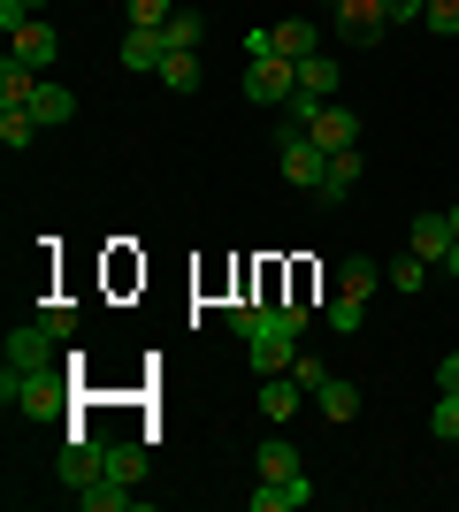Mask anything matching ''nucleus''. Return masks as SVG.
I'll use <instances>...</instances> for the list:
<instances>
[{
	"label": "nucleus",
	"instance_id": "f257e3e1",
	"mask_svg": "<svg viewBox=\"0 0 459 512\" xmlns=\"http://www.w3.org/2000/svg\"><path fill=\"white\" fill-rule=\"evenodd\" d=\"M0 398L31 421H54L69 406V367H39V375H0Z\"/></svg>",
	"mask_w": 459,
	"mask_h": 512
},
{
	"label": "nucleus",
	"instance_id": "f03ea898",
	"mask_svg": "<svg viewBox=\"0 0 459 512\" xmlns=\"http://www.w3.org/2000/svg\"><path fill=\"white\" fill-rule=\"evenodd\" d=\"M54 329H46V321H16V329H8V344H0V375H39V367H54Z\"/></svg>",
	"mask_w": 459,
	"mask_h": 512
},
{
	"label": "nucleus",
	"instance_id": "7ed1b4c3",
	"mask_svg": "<svg viewBox=\"0 0 459 512\" xmlns=\"http://www.w3.org/2000/svg\"><path fill=\"white\" fill-rule=\"evenodd\" d=\"M291 92H299V62H284V54L245 62V100L253 107H291Z\"/></svg>",
	"mask_w": 459,
	"mask_h": 512
},
{
	"label": "nucleus",
	"instance_id": "20e7f679",
	"mask_svg": "<svg viewBox=\"0 0 459 512\" xmlns=\"http://www.w3.org/2000/svg\"><path fill=\"white\" fill-rule=\"evenodd\" d=\"M452 245H459V230H452V207H429V214H414V230H406V253H421L429 268H444V260H452Z\"/></svg>",
	"mask_w": 459,
	"mask_h": 512
},
{
	"label": "nucleus",
	"instance_id": "39448f33",
	"mask_svg": "<svg viewBox=\"0 0 459 512\" xmlns=\"http://www.w3.org/2000/svg\"><path fill=\"white\" fill-rule=\"evenodd\" d=\"M329 16H337V39H345V46H383V31H391L383 0H337Z\"/></svg>",
	"mask_w": 459,
	"mask_h": 512
},
{
	"label": "nucleus",
	"instance_id": "423d86ee",
	"mask_svg": "<svg viewBox=\"0 0 459 512\" xmlns=\"http://www.w3.org/2000/svg\"><path fill=\"white\" fill-rule=\"evenodd\" d=\"M54 474H62V490H92V482L108 474V444H92V436H69L62 459H54Z\"/></svg>",
	"mask_w": 459,
	"mask_h": 512
},
{
	"label": "nucleus",
	"instance_id": "0eeeda50",
	"mask_svg": "<svg viewBox=\"0 0 459 512\" xmlns=\"http://www.w3.org/2000/svg\"><path fill=\"white\" fill-rule=\"evenodd\" d=\"M54 54H62L54 23H39V16H31L23 31H8V62H23V69H39V77H46V69H54Z\"/></svg>",
	"mask_w": 459,
	"mask_h": 512
},
{
	"label": "nucleus",
	"instance_id": "6e6552de",
	"mask_svg": "<svg viewBox=\"0 0 459 512\" xmlns=\"http://www.w3.org/2000/svg\"><path fill=\"white\" fill-rule=\"evenodd\" d=\"M306 138H314L322 153H345V146H360V115L337 107V100H322V107H314V123H306Z\"/></svg>",
	"mask_w": 459,
	"mask_h": 512
},
{
	"label": "nucleus",
	"instance_id": "1a4fd4ad",
	"mask_svg": "<svg viewBox=\"0 0 459 512\" xmlns=\"http://www.w3.org/2000/svg\"><path fill=\"white\" fill-rule=\"evenodd\" d=\"M299 406H314L299 375H261V413H268V421H276V428H284V421H291V413H299Z\"/></svg>",
	"mask_w": 459,
	"mask_h": 512
},
{
	"label": "nucleus",
	"instance_id": "9d476101",
	"mask_svg": "<svg viewBox=\"0 0 459 512\" xmlns=\"http://www.w3.org/2000/svg\"><path fill=\"white\" fill-rule=\"evenodd\" d=\"M383 283H391V268H383V260H368V253H352L345 268H337V291H345V299H360V306H368Z\"/></svg>",
	"mask_w": 459,
	"mask_h": 512
},
{
	"label": "nucleus",
	"instance_id": "9b49d317",
	"mask_svg": "<svg viewBox=\"0 0 459 512\" xmlns=\"http://www.w3.org/2000/svg\"><path fill=\"white\" fill-rule=\"evenodd\" d=\"M123 69H161L169 62V39H161V23H131V39H123V54H115Z\"/></svg>",
	"mask_w": 459,
	"mask_h": 512
},
{
	"label": "nucleus",
	"instance_id": "f8f14e48",
	"mask_svg": "<svg viewBox=\"0 0 459 512\" xmlns=\"http://www.w3.org/2000/svg\"><path fill=\"white\" fill-rule=\"evenodd\" d=\"M306 497H314V482H306V474H284V482H261V490H253V512H299Z\"/></svg>",
	"mask_w": 459,
	"mask_h": 512
},
{
	"label": "nucleus",
	"instance_id": "ddd939ff",
	"mask_svg": "<svg viewBox=\"0 0 459 512\" xmlns=\"http://www.w3.org/2000/svg\"><path fill=\"white\" fill-rule=\"evenodd\" d=\"M368 176V161H360V146H345V153H329V176H322V207H337V199L352 192Z\"/></svg>",
	"mask_w": 459,
	"mask_h": 512
},
{
	"label": "nucleus",
	"instance_id": "4468645a",
	"mask_svg": "<svg viewBox=\"0 0 459 512\" xmlns=\"http://www.w3.org/2000/svg\"><path fill=\"white\" fill-rule=\"evenodd\" d=\"M276 54H284V62L322 54V31H314V16H284V23H276Z\"/></svg>",
	"mask_w": 459,
	"mask_h": 512
},
{
	"label": "nucleus",
	"instance_id": "2eb2a0df",
	"mask_svg": "<svg viewBox=\"0 0 459 512\" xmlns=\"http://www.w3.org/2000/svg\"><path fill=\"white\" fill-rule=\"evenodd\" d=\"M253 467H261V482H284V474H306V467H299V444H291V436H261Z\"/></svg>",
	"mask_w": 459,
	"mask_h": 512
},
{
	"label": "nucleus",
	"instance_id": "dca6fc26",
	"mask_svg": "<svg viewBox=\"0 0 459 512\" xmlns=\"http://www.w3.org/2000/svg\"><path fill=\"white\" fill-rule=\"evenodd\" d=\"M314 406H322V421H337V428H345V421H360V390H352L345 375H329V383L314 390Z\"/></svg>",
	"mask_w": 459,
	"mask_h": 512
},
{
	"label": "nucleus",
	"instance_id": "f3484780",
	"mask_svg": "<svg viewBox=\"0 0 459 512\" xmlns=\"http://www.w3.org/2000/svg\"><path fill=\"white\" fill-rule=\"evenodd\" d=\"M39 115H31V107H0V146H8V153H31V146H39Z\"/></svg>",
	"mask_w": 459,
	"mask_h": 512
},
{
	"label": "nucleus",
	"instance_id": "a211bd4d",
	"mask_svg": "<svg viewBox=\"0 0 459 512\" xmlns=\"http://www.w3.org/2000/svg\"><path fill=\"white\" fill-rule=\"evenodd\" d=\"M31 115H39V123H69V115H77V92L54 85V77H39V92H31Z\"/></svg>",
	"mask_w": 459,
	"mask_h": 512
},
{
	"label": "nucleus",
	"instance_id": "6ab92c4d",
	"mask_svg": "<svg viewBox=\"0 0 459 512\" xmlns=\"http://www.w3.org/2000/svg\"><path fill=\"white\" fill-rule=\"evenodd\" d=\"M77 505H85V512H131L138 490H131V482H108V474H100L92 490H77Z\"/></svg>",
	"mask_w": 459,
	"mask_h": 512
},
{
	"label": "nucleus",
	"instance_id": "aec40b11",
	"mask_svg": "<svg viewBox=\"0 0 459 512\" xmlns=\"http://www.w3.org/2000/svg\"><path fill=\"white\" fill-rule=\"evenodd\" d=\"M161 39H169V54H199V39H207V16H192V8H176V16L161 23Z\"/></svg>",
	"mask_w": 459,
	"mask_h": 512
},
{
	"label": "nucleus",
	"instance_id": "412c9836",
	"mask_svg": "<svg viewBox=\"0 0 459 512\" xmlns=\"http://www.w3.org/2000/svg\"><path fill=\"white\" fill-rule=\"evenodd\" d=\"M31 92H39V69L0 62V107H31Z\"/></svg>",
	"mask_w": 459,
	"mask_h": 512
},
{
	"label": "nucleus",
	"instance_id": "4be33fe9",
	"mask_svg": "<svg viewBox=\"0 0 459 512\" xmlns=\"http://www.w3.org/2000/svg\"><path fill=\"white\" fill-rule=\"evenodd\" d=\"M153 77H161V85H169L176 100H192V92H199V54H169V62L153 69Z\"/></svg>",
	"mask_w": 459,
	"mask_h": 512
},
{
	"label": "nucleus",
	"instance_id": "5701e85b",
	"mask_svg": "<svg viewBox=\"0 0 459 512\" xmlns=\"http://www.w3.org/2000/svg\"><path fill=\"white\" fill-rule=\"evenodd\" d=\"M299 92H314V100H337V62H329V54H306V62H299Z\"/></svg>",
	"mask_w": 459,
	"mask_h": 512
},
{
	"label": "nucleus",
	"instance_id": "b1692460",
	"mask_svg": "<svg viewBox=\"0 0 459 512\" xmlns=\"http://www.w3.org/2000/svg\"><path fill=\"white\" fill-rule=\"evenodd\" d=\"M108 482H131L138 490V482H146V451L138 444H108Z\"/></svg>",
	"mask_w": 459,
	"mask_h": 512
},
{
	"label": "nucleus",
	"instance_id": "393cba45",
	"mask_svg": "<svg viewBox=\"0 0 459 512\" xmlns=\"http://www.w3.org/2000/svg\"><path fill=\"white\" fill-rule=\"evenodd\" d=\"M391 291H406V299H414V291H429V260H421V253H398V260H391Z\"/></svg>",
	"mask_w": 459,
	"mask_h": 512
},
{
	"label": "nucleus",
	"instance_id": "a878e982",
	"mask_svg": "<svg viewBox=\"0 0 459 512\" xmlns=\"http://www.w3.org/2000/svg\"><path fill=\"white\" fill-rule=\"evenodd\" d=\"M429 428H437L444 444H459V390H437V413H429Z\"/></svg>",
	"mask_w": 459,
	"mask_h": 512
},
{
	"label": "nucleus",
	"instance_id": "bb28decb",
	"mask_svg": "<svg viewBox=\"0 0 459 512\" xmlns=\"http://www.w3.org/2000/svg\"><path fill=\"white\" fill-rule=\"evenodd\" d=\"M421 23H429L437 39H459V0H429V8H421Z\"/></svg>",
	"mask_w": 459,
	"mask_h": 512
},
{
	"label": "nucleus",
	"instance_id": "cd10ccee",
	"mask_svg": "<svg viewBox=\"0 0 459 512\" xmlns=\"http://www.w3.org/2000/svg\"><path fill=\"white\" fill-rule=\"evenodd\" d=\"M360 314H368V306L337 291V306H329V329H337V337H352V329H360Z\"/></svg>",
	"mask_w": 459,
	"mask_h": 512
},
{
	"label": "nucleus",
	"instance_id": "c85d7f7f",
	"mask_svg": "<svg viewBox=\"0 0 459 512\" xmlns=\"http://www.w3.org/2000/svg\"><path fill=\"white\" fill-rule=\"evenodd\" d=\"M291 375H299V383H306V398H314V390L329 383V367L314 360V352H291Z\"/></svg>",
	"mask_w": 459,
	"mask_h": 512
},
{
	"label": "nucleus",
	"instance_id": "c756f323",
	"mask_svg": "<svg viewBox=\"0 0 459 512\" xmlns=\"http://www.w3.org/2000/svg\"><path fill=\"white\" fill-rule=\"evenodd\" d=\"M39 8H46V0H0V31H23Z\"/></svg>",
	"mask_w": 459,
	"mask_h": 512
},
{
	"label": "nucleus",
	"instance_id": "7c9ffc66",
	"mask_svg": "<svg viewBox=\"0 0 459 512\" xmlns=\"http://www.w3.org/2000/svg\"><path fill=\"white\" fill-rule=\"evenodd\" d=\"M39 321H46V329H54V337H62V344H69V337H77V306H46V314H39Z\"/></svg>",
	"mask_w": 459,
	"mask_h": 512
},
{
	"label": "nucleus",
	"instance_id": "2f4dec72",
	"mask_svg": "<svg viewBox=\"0 0 459 512\" xmlns=\"http://www.w3.org/2000/svg\"><path fill=\"white\" fill-rule=\"evenodd\" d=\"M176 0H131V23H169Z\"/></svg>",
	"mask_w": 459,
	"mask_h": 512
},
{
	"label": "nucleus",
	"instance_id": "473e14b6",
	"mask_svg": "<svg viewBox=\"0 0 459 512\" xmlns=\"http://www.w3.org/2000/svg\"><path fill=\"white\" fill-rule=\"evenodd\" d=\"M421 8H429V0H383V16H391V31H398V23H421Z\"/></svg>",
	"mask_w": 459,
	"mask_h": 512
},
{
	"label": "nucleus",
	"instance_id": "72a5a7b5",
	"mask_svg": "<svg viewBox=\"0 0 459 512\" xmlns=\"http://www.w3.org/2000/svg\"><path fill=\"white\" fill-rule=\"evenodd\" d=\"M437 390H459V352H444V367H437Z\"/></svg>",
	"mask_w": 459,
	"mask_h": 512
},
{
	"label": "nucleus",
	"instance_id": "f704fd0d",
	"mask_svg": "<svg viewBox=\"0 0 459 512\" xmlns=\"http://www.w3.org/2000/svg\"><path fill=\"white\" fill-rule=\"evenodd\" d=\"M444 276H452V283H459V245H452V260H444Z\"/></svg>",
	"mask_w": 459,
	"mask_h": 512
},
{
	"label": "nucleus",
	"instance_id": "c9c22d12",
	"mask_svg": "<svg viewBox=\"0 0 459 512\" xmlns=\"http://www.w3.org/2000/svg\"><path fill=\"white\" fill-rule=\"evenodd\" d=\"M322 8H337V0H322Z\"/></svg>",
	"mask_w": 459,
	"mask_h": 512
}]
</instances>
